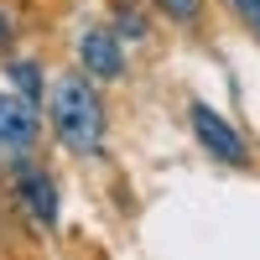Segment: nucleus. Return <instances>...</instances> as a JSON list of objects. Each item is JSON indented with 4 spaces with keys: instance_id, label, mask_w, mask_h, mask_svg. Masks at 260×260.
Returning <instances> with one entry per match:
<instances>
[{
    "instance_id": "1",
    "label": "nucleus",
    "mask_w": 260,
    "mask_h": 260,
    "mask_svg": "<svg viewBox=\"0 0 260 260\" xmlns=\"http://www.w3.org/2000/svg\"><path fill=\"white\" fill-rule=\"evenodd\" d=\"M47 120H52V136H57L62 151H73V156H99L104 151V99H99L94 78L83 68L52 78Z\"/></svg>"
},
{
    "instance_id": "2",
    "label": "nucleus",
    "mask_w": 260,
    "mask_h": 260,
    "mask_svg": "<svg viewBox=\"0 0 260 260\" xmlns=\"http://www.w3.org/2000/svg\"><path fill=\"white\" fill-rule=\"evenodd\" d=\"M42 141V125H37V104L16 89H0V156L6 161H21L31 156Z\"/></svg>"
},
{
    "instance_id": "3",
    "label": "nucleus",
    "mask_w": 260,
    "mask_h": 260,
    "mask_svg": "<svg viewBox=\"0 0 260 260\" xmlns=\"http://www.w3.org/2000/svg\"><path fill=\"white\" fill-rule=\"evenodd\" d=\"M192 136H198V146L208 151L213 161H229V167H245V161H250L245 136H240L224 115H213L208 104H192Z\"/></svg>"
},
{
    "instance_id": "4",
    "label": "nucleus",
    "mask_w": 260,
    "mask_h": 260,
    "mask_svg": "<svg viewBox=\"0 0 260 260\" xmlns=\"http://www.w3.org/2000/svg\"><path fill=\"white\" fill-rule=\"evenodd\" d=\"M16 198L26 203L31 224H42V229L57 224V187H52V172L47 167H37V161L21 156L16 161Z\"/></svg>"
},
{
    "instance_id": "5",
    "label": "nucleus",
    "mask_w": 260,
    "mask_h": 260,
    "mask_svg": "<svg viewBox=\"0 0 260 260\" xmlns=\"http://www.w3.org/2000/svg\"><path fill=\"white\" fill-rule=\"evenodd\" d=\"M78 68L89 73V78H120L125 73V42L115 31L89 26V31L78 37Z\"/></svg>"
},
{
    "instance_id": "6",
    "label": "nucleus",
    "mask_w": 260,
    "mask_h": 260,
    "mask_svg": "<svg viewBox=\"0 0 260 260\" xmlns=\"http://www.w3.org/2000/svg\"><path fill=\"white\" fill-rule=\"evenodd\" d=\"M6 78H11V89H16V94H26L31 104H42V99H47V78H42V68H37V62H26V57L6 62Z\"/></svg>"
},
{
    "instance_id": "7",
    "label": "nucleus",
    "mask_w": 260,
    "mask_h": 260,
    "mask_svg": "<svg viewBox=\"0 0 260 260\" xmlns=\"http://www.w3.org/2000/svg\"><path fill=\"white\" fill-rule=\"evenodd\" d=\"M115 37L130 42V47H141V42L151 37V26H146V16H141V11H130V6H125V11L115 16Z\"/></svg>"
},
{
    "instance_id": "8",
    "label": "nucleus",
    "mask_w": 260,
    "mask_h": 260,
    "mask_svg": "<svg viewBox=\"0 0 260 260\" xmlns=\"http://www.w3.org/2000/svg\"><path fill=\"white\" fill-rule=\"evenodd\" d=\"M151 6L167 11L177 26H198V21H203V0H151Z\"/></svg>"
},
{
    "instance_id": "9",
    "label": "nucleus",
    "mask_w": 260,
    "mask_h": 260,
    "mask_svg": "<svg viewBox=\"0 0 260 260\" xmlns=\"http://www.w3.org/2000/svg\"><path fill=\"white\" fill-rule=\"evenodd\" d=\"M229 6H234V16H240L245 26L260 37V0H229Z\"/></svg>"
},
{
    "instance_id": "10",
    "label": "nucleus",
    "mask_w": 260,
    "mask_h": 260,
    "mask_svg": "<svg viewBox=\"0 0 260 260\" xmlns=\"http://www.w3.org/2000/svg\"><path fill=\"white\" fill-rule=\"evenodd\" d=\"M11 42V21H6V11H0V47Z\"/></svg>"
}]
</instances>
